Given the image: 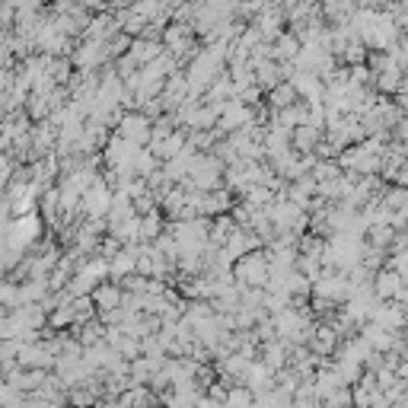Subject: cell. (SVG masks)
I'll return each mask as SVG.
<instances>
[{"instance_id": "6da1fadb", "label": "cell", "mask_w": 408, "mask_h": 408, "mask_svg": "<svg viewBox=\"0 0 408 408\" xmlns=\"http://www.w3.org/2000/svg\"><path fill=\"white\" fill-rule=\"evenodd\" d=\"M233 275H236L242 284L262 288L265 281H271V262H268V255H262V252H249V255H242V259L236 262Z\"/></svg>"}, {"instance_id": "7a4b0ae2", "label": "cell", "mask_w": 408, "mask_h": 408, "mask_svg": "<svg viewBox=\"0 0 408 408\" xmlns=\"http://www.w3.org/2000/svg\"><path fill=\"white\" fill-rule=\"evenodd\" d=\"M121 140H128L131 147H144L153 140V125H150L147 115H140V112H128L125 118H121Z\"/></svg>"}, {"instance_id": "3957f363", "label": "cell", "mask_w": 408, "mask_h": 408, "mask_svg": "<svg viewBox=\"0 0 408 408\" xmlns=\"http://www.w3.org/2000/svg\"><path fill=\"white\" fill-rule=\"evenodd\" d=\"M90 300H93L96 313H118V309H125V290L118 288V284H109V281H102V284H96V290L90 294Z\"/></svg>"}, {"instance_id": "277c9868", "label": "cell", "mask_w": 408, "mask_h": 408, "mask_svg": "<svg viewBox=\"0 0 408 408\" xmlns=\"http://www.w3.org/2000/svg\"><path fill=\"white\" fill-rule=\"evenodd\" d=\"M275 48H278V51H275V58H281V61H294V58H300V51H303V48H300V42L290 36V32H284V36L275 42Z\"/></svg>"}, {"instance_id": "5b68a950", "label": "cell", "mask_w": 408, "mask_h": 408, "mask_svg": "<svg viewBox=\"0 0 408 408\" xmlns=\"http://www.w3.org/2000/svg\"><path fill=\"white\" fill-rule=\"evenodd\" d=\"M227 408H255L252 390H246V386H230V396H227Z\"/></svg>"}, {"instance_id": "8992f818", "label": "cell", "mask_w": 408, "mask_h": 408, "mask_svg": "<svg viewBox=\"0 0 408 408\" xmlns=\"http://www.w3.org/2000/svg\"><path fill=\"white\" fill-rule=\"evenodd\" d=\"M309 338H313V348H316L319 354H329V351H332V344H335V332H332V329H325V325H322V329H316Z\"/></svg>"}, {"instance_id": "52a82bcc", "label": "cell", "mask_w": 408, "mask_h": 408, "mask_svg": "<svg viewBox=\"0 0 408 408\" xmlns=\"http://www.w3.org/2000/svg\"><path fill=\"white\" fill-rule=\"evenodd\" d=\"M377 290H380V297H390V294L399 290V278H396V275H383L380 284H377Z\"/></svg>"}]
</instances>
